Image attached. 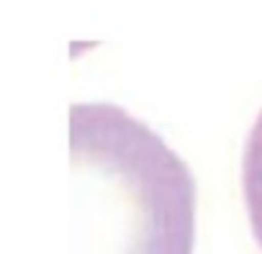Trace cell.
Listing matches in <instances>:
<instances>
[{
  "mask_svg": "<svg viewBox=\"0 0 262 254\" xmlns=\"http://www.w3.org/2000/svg\"><path fill=\"white\" fill-rule=\"evenodd\" d=\"M70 165L88 221L82 254H193V175L149 126L111 103H77Z\"/></svg>",
  "mask_w": 262,
  "mask_h": 254,
  "instance_id": "6da1fadb",
  "label": "cell"
},
{
  "mask_svg": "<svg viewBox=\"0 0 262 254\" xmlns=\"http://www.w3.org/2000/svg\"><path fill=\"white\" fill-rule=\"evenodd\" d=\"M242 195L252 236L262 249V110L244 142L242 154Z\"/></svg>",
  "mask_w": 262,
  "mask_h": 254,
  "instance_id": "7a4b0ae2",
  "label": "cell"
}]
</instances>
